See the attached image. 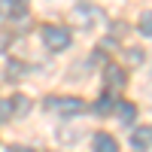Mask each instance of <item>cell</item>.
<instances>
[{
	"label": "cell",
	"mask_w": 152,
	"mask_h": 152,
	"mask_svg": "<svg viewBox=\"0 0 152 152\" xmlns=\"http://www.w3.org/2000/svg\"><path fill=\"white\" fill-rule=\"evenodd\" d=\"M46 49H52V52H64V49L70 46V31L64 28V24H46V28L40 31Z\"/></svg>",
	"instance_id": "6da1fadb"
},
{
	"label": "cell",
	"mask_w": 152,
	"mask_h": 152,
	"mask_svg": "<svg viewBox=\"0 0 152 152\" xmlns=\"http://www.w3.org/2000/svg\"><path fill=\"white\" fill-rule=\"evenodd\" d=\"M49 110H58V116H79V113H85V100L79 97H52L46 100Z\"/></svg>",
	"instance_id": "7a4b0ae2"
},
{
	"label": "cell",
	"mask_w": 152,
	"mask_h": 152,
	"mask_svg": "<svg viewBox=\"0 0 152 152\" xmlns=\"http://www.w3.org/2000/svg\"><path fill=\"white\" fill-rule=\"evenodd\" d=\"M131 146H134L137 152H146V149L152 146V125H143V128H137V131H134Z\"/></svg>",
	"instance_id": "3957f363"
},
{
	"label": "cell",
	"mask_w": 152,
	"mask_h": 152,
	"mask_svg": "<svg viewBox=\"0 0 152 152\" xmlns=\"http://www.w3.org/2000/svg\"><path fill=\"white\" fill-rule=\"evenodd\" d=\"M94 152H119V143H116V137H110V134H94V140H91Z\"/></svg>",
	"instance_id": "277c9868"
},
{
	"label": "cell",
	"mask_w": 152,
	"mask_h": 152,
	"mask_svg": "<svg viewBox=\"0 0 152 152\" xmlns=\"http://www.w3.org/2000/svg\"><path fill=\"white\" fill-rule=\"evenodd\" d=\"M104 76H107V85H110V88H122V85H125V70L116 67V64H107V73H104Z\"/></svg>",
	"instance_id": "5b68a950"
},
{
	"label": "cell",
	"mask_w": 152,
	"mask_h": 152,
	"mask_svg": "<svg viewBox=\"0 0 152 152\" xmlns=\"http://www.w3.org/2000/svg\"><path fill=\"white\" fill-rule=\"evenodd\" d=\"M94 113H97V116H110V113H116V97H113V91H107L94 104Z\"/></svg>",
	"instance_id": "8992f818"
},
{
	"label": "cell",
	"mask_w": 152,
	"mask_h": 152,
	"mask_svg": "<svg viewBox=\"0 0 152 152\" xmlns=\"http://www.w3.org/2000/svg\"><path fill=\"white\" fill-rule=\"evenodd\" d=\"M116 113H119V122L131 125V122H134V116H137V107H134V104H128V100H122V104H116Z\"/></svg>",
	"instance_id": "52a82bcc"
},
{
	"label": "cell",
	"mask_w": 152,
	"mask_h": 152,
	"mask_svg": "<svg viewBox=\"0 0 152 152\" xmlns=\"http://www.w3.org/2000/svg\"><path fill=\"white\" fill-rule=\"evenodd\" d=\"M9 104H12V110H15V116H28V110H31V97H28V94H15Z\"/></svg>",
	"instance_id": "ba28073f"
},
{
	"label": "cell",
	"mask_w": 152,
	"mask_h": 152,
	"mask_svg": "<svg viewBox=\"0 0 152 152\" xmlns=\"http://www.w3.org/2000/svg\"><path fill=\"white\" fill-rule=\"evenodd\" d=\"M140 34H143V37H152V12L140 15Z\"/></svg>",
	"instance_id": "9c48e42d"
},
{
	"label": "cell",
	"mask_w": 152,
	"mask_h": 152,
	"mask_svg": "<svg viewBox=\"0 0 152 152\" xmlns=\"http://www.w3.org/2000/svg\"><path fill=\"white\" fill-rule=\"evenodd\" d=\"M6 12H15V0H0V18H6Z\"/></svg>",
	"instance_id": "30bf717a"
},
{
	"label": "cell",
	"mask_w": 152,
	"mask_h": 152,
	"mask_svg": "<svg viewBox=\"0 0 152 152\" xmlns=\"http://www.w3.org/2000/svg\"><path fill=\"white\" fill-rule=\"evenodd\" d=\"M9 110H12V104H6V100H0V122H6V119L12 116Z\"/></svg>",
	"instance_id": "8fae6325"
},
{
	"label": "cell",
	"mask_w": 152,
	"mask_h": 152,
	"mask_svg": "<svg viewBox=\"0 0 152 152\" xmlns=\"http://www.w3.org/2000/svg\"><path fill=\"white\" fill-rule=\"evenodd\" d=\"M12 152H34V149H24V146H15V149H12Z\"/></svg>",
	"instance_id": "7c38bea8"
}]
</instances>
